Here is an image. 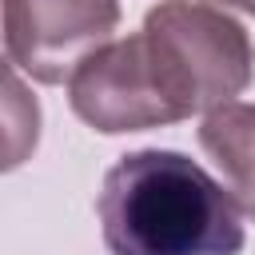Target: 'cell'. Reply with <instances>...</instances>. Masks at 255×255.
Returning a JSON list of instances; mask_svg holds the SVG:
<instances>
[{
  "mask_svg": "<svg viewBox=\"0 0 255 255\" xmlns=\"http://www.w3.org/2000/svg\"><path fill=\"white\" fill-rule=\"evenodd\" d=\"M255 52L247 28L211 0H163L139 32L92 52L68 80L72 112L104 131H147L191 120L247 92Z\"/></svg>",
  "mask_w": 255,
  "mask_h": 255,
  "instance_id": "cell-1",
  "label": "cell"
},
{
  "mask_svg": "<svg viewBox=\"0 0 255 255\" xmlns=\"http://www.w3.org/2000/svg\"><path fill=\"white\" fill-rule=\"evenodd\" d=\"M112 255H239L243 211L227 183L171 147L120 155L96 199Z\"/></svg>",
  "mask_w": 255,
  "mask_h": 255,
  "instance_id": "cell-2",
  "label": "cell"
},
{
  "mask_svg": "<svg viewBox=\"0 0 255 255\" xmlns=\"http://www.w3.org/2000/svg\"><path fill=\"white\" fill-rule=\"evenodd\" d=\"M116 28L120 0H4L8 64L36 84H68Z\"/></svg>",
  "mask_w": 255,
  "mask_h": 255,
  "instance_id": "cell-3",
  "label": "cell"
},
{
  "mask_svg": "<svg viewBox=\"0 0 255 255\" xmlns=\"http://www.w3.org/2000/svg\"><path fill=\"white\" fill-rule=\"evenodd\" d=\"M199 147L215 159L239 211L255 219V104H219L203 112Z\"/></svg>",
  "mask_w": 255,
  "mask_h": 255,
  "instance_id": "cell-4",
  "label": "cell"
},
{
  "mask_svg": "<svg viewBox=\"0 0 255 255\" xmlns=\"http://www.w3.org/2000/svg\"><path fill=\"white\" fill-rule=\"evenodd\" d=\"M40 139V104L28 96L16 68H8L4 80V167H20Z\"/></svg>",
  "mask_w": 255,
  "mask_h": 255,
  "instance_id": "cell-5",
  "label": "cell"
},
{
  "mask_svg": "<svg viewBox=\"0 0 255 255\" xmlns=\"http://www.w3.org/2000/svg\"><path fill=\"white\" fill-rule=\"evenodd\" d=\"M211 4H219V8H239V12L255 16V0H211Z\"/></svg>",
  "mask_w": 255,
  "mask_h": 255,
  "instance_id": "cell-6",
  "label": "cell"
}]
</instances>
